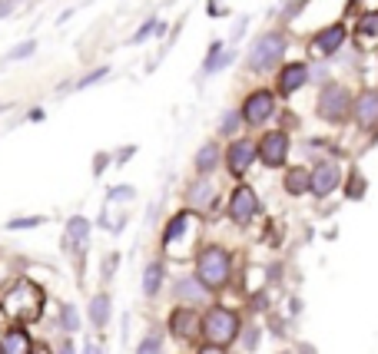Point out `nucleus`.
<instances>
[{
  "mask_svg": "<svg viewBox=\"0 0 378 354\" xmlns=\"http://www.w3.org/2000/svg\"><path fill=\"white\" fill-rule=\"evenodd\" d=\"M44 288L40 285H33L31 278H20L14 281L10 288H7V295L0 301V308L7 311V318L10 321H24V325H31V321H40V315H44Z\"/></svg>",
  "mask_w": 378,
  "mask_h": 354,
  "instance_id": "f257e3e1",
  "label": "nucleus"
},
{
  "mask_svg": "<svg viewBox=\"0 0 378 354\" xmlns=\"http://www.w3.org/2000/svg\"><path fill=\"white\" fill-rule=\"evenodd\" d=\"M239 315L232 308H223L216 305L203 315V338L209 341L212 348H229L232 341L239 338Z\"/></svg>",
  "mask_w": 378,
  "mask_h": 354,
  "instance_id": "f03ea898",
  "label": "nucleus"
},
{
  "mask_svg": "<svg viewBox=\"0 0 378 354\" xmlns=\"http://www.w3.org/2000/svg\"><path fill=\"white\" fill-rule=\"evenodd\" d=\"M196 278L206 288H226L229 278H232V255L226 249H219V245L203 249L196 262Z\"/></svg>",
  "mask_w": 378,
  "mask_h": 354,
  "instance_id": "7ed1b4c3",
  "label": "nucleus"
},
{
  "mask_svg": "<svg viewBox=\"0 0 378 354\" xmlns=\"http://www.w3.org/2000/svg\"><path fill=\"white\" fill-rule=\"evenodd\" d=\"M289 50V37L282 30H269V33H262L256 44L249 46V60H246V67L249 70H269L279 57H286Z\"/></svg>",
  "mask_w": 378,
  "mask_h": 354,
  "instance_id": "20e7f679",
  "label": "nucleus"
},
{
  "mask_svg": "<svg viewBox=\"0 0 378 354\" xmlns=\"http://www.w3.org/2000/svg\"><path fill=\"white\" fill-rule=\"evenodd\" d=\"M348 109H352V96H348L345 87H338V83L322 87V93H318V116L329 119V123H342L348 116Z\"/></svg>",
  "mask_w": 378,
  "mask_h": 354,
  "instance_id": "39448f33",
  "label": "nucleus"
},
{
  "mask_svg": "<svg viewBox=\"0 0 378 354\" xmlns=\"http://www.w3.org/2000/svg\"><path fill=\"white\" fill-rule=\"evenodd\" d=\"M275 113V96L269 89H256V93H249L246 96V103H242V119L249 123V126H262V123H269Z\"/></svg>",
  "mask_w": 378,
  "mask_h": 354,
  "instance_id": "423d86ee",
  "label": "nucleus"
},
{
  "mask_svg": "<svg viewBox=\"0 0 378 354\" xmlns=\"http://www.w3.org/2000/svg\"><path fill=\"white\" fill-rule=\"evenodd\" d=\"M259 159L269 166V169H279V166H286L289 159V136L273 130V133H266L259 139Z\"/></svg>",
  "mask_w": 378,
  "mask_h": 354,
  "instance_id": "0eeeda50",
  "label": "nucleus"
},
{
  "mask_svg": "<svg viewBox=\"0 0 378 354\" xmlns=\"http://www.w3.org/2000/svg\"><path fill=\"white\" fill-rule=\"evenodd\" d=\"M256 212H259V195L252 192V186H236L232 195H229V215H232V222L246 225V222H252Z\"/></svg>",
  "mask_w": 378,
  "mask_h": 354,
  "instance_id": "6e6552de",
  "label": "nucleus"
},
{
  "mask_svg": "<svg viewBox=\"0 0 378 354\" xmlns=\"http://www.w3.org/2000/svg\"><path fill=\"white\" fill-rule=\"evenodd\" d=\"M256 156H259V146L252 139H236V143H229V149H226L229 172H232V176H246Z\"/></svg>",
  "mask_w": 378,
  "mask_h": 354,
  "instance_id": "1a4fd4ad",
  "label": "nucleus"
},
{
  "mask_svg": "<svg viewBox=\"0 0 378 354\" xmlns=\"http://www.w3.org/2000/svg\"><path fill=\"white\" fill-rule=\"evenodd\" d=\"M169 331L173 338L180 341H193L203 335V315H196L193 308H176L169 315Z\"/></svg>",
  "mask_w": 378,
  "mask_h": 354,
  "instance_id": "9d476101",
  "label": "nucleus"
},
{
  "mask_svg": "<svg viewBox=\"0 0 378 354\" xmlns=\"http://www.w3.org/2000/svg\"><path fill=\"white\" fill-rule=\"evenodd\" d=\"M352 113L359 119V126H365V130L378 126V89H365L362 96L352 103Z\"/></svg>",
  "mask_w": 378,
  "mask_h": 354,
  "instance_id": "9b49d317",
  "label": "nucleus"
},
{
  "mask_svg": "<svg viewBox=\"0 0 378 354\" xmlns=\"http://www.w3.org/2000/svg\"><path fill=\"white\" fill-rule=\"evenodd\" d=\"M309 83V67L305 63H286L282 73H279V93L282 96H292L295 89H302Z\"/></svg>",
  "mask_w": 378,
  "mask_h": 354,
  "instance_id": "f8f14e48",
  "label": "nucleus"
},
{
  "mask_svg": "<svg viewBox=\"0 0 378 354\" xmlns=\"http://www.w3.org/2000/svg\"><path fill=\"white\" fill-rule=\"evenodd\" d=\"M338 179H342V172H338L335 163H318L312 169V192L316 195H329V192L338 189Z\"/></svg>",
  "mask_w": 378,
  "mask_h": 354,
  "instance_id": "ddd939ff",
  "label": "nucleus"
},
{
  "mask_svg": "<svg viewBox=\"0 0 378 354\" xmlns=\"http://www.w3.org/2000/svg\"><path fill=\"white\" fill-rule=\"evenodd\" d=\"M0 354H33L31 335H27L20 325H14L10 331H3V338H0Z\"/></svg>",
  "mask_w": 378,
  "mask_h": 354,
  "instance_id": "4468645a",
  "label": "nucleus"
},
{
  "mask_svg": "<svg viewBox=\"0 0 378 354\" xmlns=\"http://www.w3.org/2000/svg\"><path fill=\"white\" fill-rule=\"evenodd\" d=\"M312 44H316L318 53L332 57L335 50L345 44V27H342V24H332V27H325L322 33H316V40H312Z\"/></svg>",
  "mask_w": 378,
  "mask_h": 354,
  "instance_id": "2eb2a0df",
  "label": "nucleus"
},
{
  "mask_svg": "<svg viewBox=\"0 0 378 354\" xmlns=\"http://www.w3.org/2000/svg\"><path fill=\"white\" fill-rule=\"evenodd\" d=\"M232 60H236V50H226L223 40H216V44L209 46V57L203 60V73H219V70L229 67Z\"/></svg>",
  "mask_w": 378,
  "mask_h": 354,
  "instance_id": "dca6fc26",
  "label": "nucleus"
},
{
  "mask_svg": "<svg viewBox=\"0 0 378 354\" xmlns=\"http://www.w3.org/2000/svg\"><path fill=\"white\" fill-rule=\"evenodd\" d=\"M189 222H193V212H176V215L169 219L166 232H163V249L166 251L176 249V238L186 236V225H189Z\"/></svg>",
  "mask_w": 378,
  "mask_h": 354,
  "instance_id": "f3484780",
  "label": "nucleus"
},
{
  "mask_svg": "<svg viewBox=\"0 0 378 354\" xmlns=\"http://www.w3.org/2000/svg\"><path fill=\"white\" fill-rule=\"evenodd\" d=\"M219 159H223V152H219V143H206V146H199L193 166H196L199 176H209L212 169L219 166Z\"/></svg>",
  "mask_w": 378,
  "mask_h": 354,
  "instance_id": "a211bd4d",
  "label": "nucleus"
},
{
  "mask_svg": "<svg viewBox=\"0 0 378 354\" xmlns=\"http://www.w3.org/2000/svg\"><path fill=\"white\" fill-rule=\"evenodd\" d=\"M110 315H113V301H110V295H106V292L93 295V301H90V321H93V328H100V331H103V328L110 325Z\"/></svg>",
  "mask_w": 378,
  "mask_h": 354,
  "instance_id": "6ab92c4d",
  "label": "nucleus"
},
{
  "mask_svg": "<svg viewBox=\"0 0 378 354\" xmlns=\"http://www.w3.org/2000/svg\"><path fill=\"white\" fill-rule=\"evenodd\" d=\"M87 238H90V222L83 219V215H74V219L67 222V245L70 249H83Z\"/></svg>",
  "mask_w": 378,
  "mask_h": 354,
  "instance_id": "aec40b11",
  "label": "nucleus"
},
{
  "mask_svg": "<svg viewBox=\"0 0 378 354\" xmlns=\"http://www.w3.org/2000/svg\"><path fill=\"white\" fill-rule=\"evenodd\" d=\"M286 192H289V195L312 192V172H309V169H302V166L289 169V172H286Z\"/></svg>",
  "mask_w": 378,
  "mask_h": 354,
  "instance_id": "412c9836",
  "label": "nucleus"
},
{
  "mask_svg": "<svg viewBox=\"0 0 378 354\" xmlns=\"http://www.w3.org/2000/svg\"><path fill=\"white\" fill-rule=\"evenodd\" d=\"M163 275H166L163 262H150L146 272H143V295H146V298L160 295V288H163Z\"/></svg>",
  "mask_w": 378,
  "mask_h": 354,
  "instance_id": "4be33fe9",
  "label": "nucleus"
},
{
  "mask_svg": "<svg viewBox=\"0 0 378 354\" xmlns=\"http://www.w3.org/2000/svg\"><path fill=\"white\" fill-rule=\"evenodd\" d=\"M206 292H209V288H206L199 278H180L176 281V295L186 298V301H203Z\"/></svg>",
  "mask_w": 378,
  "mask_h": 354,
  "instance_id": "5701e85b",
  "label": "nucleus"
},
{
  "mask_svg": "<svg viewBox=\"0 0 378 354\" xmlns=\"http://www.w3.org/2000/svg\"><path fill=\"white\" fill-rule=\"evenodd\" d=\"M163 30H166V24H163V20H156V17H153V20H146V24H143V27H139L137 33H133V37H130V44L137 46V44H143V40H150V37H156V33H163Z\"/></svg>",
  "mask_w": 378,
  "mask_h": 354,
  "instance_id": "b1692460",
  "label": "nucleus"
},
{
  "mask_svg": "<svg viewBox=\"0 0 378 354\" xmlns=\"http://www.w3.org/2000/svg\"><path fill=\"white\" fill-rule=\"evenodd\" d=\"M239 123H246V119H242V109H226L223 119H219V136H232L239 130Z\"/></svg>",
  "mask_w": 378,
  "mask_h": 354,
  "instance_id": "393cba45",
  "label": "nucleus"
},
{
  "mask_svg": "<svg viewBox=\"0 0 378 354\" xmlns=\"http://www.w3.org/2000/svg\"><path fill=\"white\" fill-rule=\"evenodd\" d=\"M189 202H193V206H209L212 202V186L209 182L199 179L196 186H189Z\"/></svg>",
  "mask_w": 378,
  "mask_h": 354,
  "instance_id": "a878e982",
  "label": "nucleus"
},
{
  "mask_svg": "<svg viewBox=\"0 0 378 354\" xmlns=\"http://www.w3.org/2000/svg\"><path fill=\"white\" fill-rule=\"evenodd\" d=\"M33 53H37V40H24V44H17V46L7 50V60L17 63V60H31Z\"/></svg>",
  "mask_w": 378,
  "mask_h": 354,
  "instance_id": "bb28decb",
  "label": "nucleus"
},
{
  "mask_svg": "<svg viewBox=\"0 0 378 354\" xmlns=\"http://www.w3.org/2000/svg\"><path fill=\"white\" fill-rule=\"evenodd\" d=\"M110 76V67H96V70H90L87 76H80L74 83V89H87V87H93V83H100V80H106Z\"/></svg>",
  "mask_w": 378,
  "mask_h": 354,
  "instance_id": "cd10ccee",
  "label": "nucleus"
},
{
  "mask_svg": "<svg viewBox=\"0 0 378 354\" xmlns=\"http://www.w3.org/2000/svg\"><path fill=\"white\" fill-rule=\"evenodd\" d=\"M60 325L63 331H80V311L74 305H63L60 308Z\"/></svg>",
  "mask_w": 378,
  "mask_h": 354,
  "instance_id": "c85d7f7f",
  "label": "nucleus"
},
{
  "mask_svg": "<svg viewBox=\"0 0 378 354\" xmlns=\"http://www.w3.org/2000/svg\"><path fill=\"white\" fill-rule=\"evenodd\" d=\"M359 33H365V37H375V33H378V10H368V14L359 17Z\"/></svg>",
  "mask_w": 378,
  "mask_h": 354,
  "instance_id": "c756f323",
  "label": "nucleus"
},
{
  "mask_svg": "<svg viewBox=\"0 0 378 354\" xmlns=\"http://www.w3.org/2000/svg\"><path fill=\"white\" fill-rule=\"evenodd\" d=\"M37 225H44V215H31V219H10L7 222V229L17 232V229H37Z\"/></svg>",
  "mask_w": 378,
  "mask_h": 354,
  "instance_id": "7c9ffc66",
  "label": "nucleus"
},
{
  "mask_svg": "<svg viewBox=\"0 0 378 354\" xmlns=\"http://www.w3.org/2000/svg\"><path fill=\"white\" fill-rule=\"evenodd\" d=\"M137 192H133V186H113L110 189V202H130Z\"/></svg>",
  "mask_w": 378,
  "mask_h": 354,
  "instance_id": "2f4dec72",
  "label": "nucleus"
},
{
  "mask_svg": "<svg viewBox=\"0 0 378 354\" xmlns=\"http://www.w3.org/2000/svg\"><path fill=\"white\" fill-rule=\"evenodd\" d=\"M345 195H348V199H362V195H365V182H362V176H359V172H355V176L348 179Z\"/></svg>",
  "mask_w": 378,
  "mask_h": 354,
  "instance_id": "473e14b6",
  "label": "nucleus"
},
{
  "mask_svg": "<svg viewBox=\"0 0 378 354\" xmlns=\"http://www.w3.org/2000/svg\"><path fill=\"white\" fill-rule=\"evenodd\" d=\"M137 354H160V338H156V335H146Z\"/></svg>",
  "mask_w": 378,
  "mask_h": 354,
  "instance_id": "72a5a7b5",
  "label": "nucleus"
},
{
  "mask_svg": "<svg viewBox=\"0 0 378 354\" xmlns=\"http://www.w3.org/2000/svg\"><path fill=\"white\" fill-rule=\"evenodd\" d=\"M242 344H246V351H256V344H259V328H246V335H242Z\"/></svg>",
  "mask_w": 378,
  "mask_h": 354,
  "instance_id": "f704fd0d",
  "label": "nucleus"
},
{
  "mask_svg": "<svg viewBox=\"0 0 378 354\" xmlns=\"http://www.w3.org/2000/svg\"><path fill=\"white\" fill-rule=\"evenodd\" d=\"M106 166H110V152H96V156H93V176L106 172Z\"/></svg>",
  "mask_w": 378,
  "mask_h": 354,
  "instance_id": "c9c22d12",
  "label": "nucleus"
},
{
  "mask_svg": "<svg viewBox=\"0 0 378 354\" xmlns=\"http://www.w3.org/2000/svg\"><path fill=\"white\" fill-rule=\"evenodd\" d=\"M10 10H14V0H0V20L10 14Z\"/></svg>",
  "mask_w": 378,
  "mask_h": 354,
  "instance_id": "e433bc0d",
  "label": "nucleus"
},
{
  "mask_svg": "<svg viewBox=\"0 0 378 354\" xmlns=\"http://www.w3.org/2000/svg\"><path fill=\"white\" fill-rule=\"evenodd\" d=\"M83 354H103V348H100V344H87V348H83Z\"/></svg>",
  "mask_w": 378,
  "mask_h": 354,
  "instance_id": "4c0bfd02",
  "label": "nucleus"
},
{
  "mask_svg": "<svg viewBox=\"0 0 378 354\" xmlns=\"http://www.w3.org/2000/svg\"><path fill=\"white\" fill-rule=\"evenodd\" d=\"M31 119H33V123H40V119H44V109H40V106H33V113H31Z\"/></svg>",
  "mask_w": 378,
  "mask_h": 354,
  "instance_id": "58836bf2",
  "label": "nucleus"
},
{
  "mask_svg": "<svg viewBox=\"0 0 378 354\" xmlns=\"http://www.w3.org/2000/svg\"><path fill=\"white\" fill-rule=\"evenodd\" d=\"M60 354H76V351H74V341H67V344H60Z\"/></svg>",
  "mask_w": 378,
  "mask_h": 354,
  "instance_id": "ea45409f",
  "label": "nucleus"
},
{
  "mask_svg": "<svg viewBox=\"0 0 378 354\" xmlns=\"http://www.w3.org/2000/svg\"><path fill=\"white\" fill-rule=\"evenodd\" d=\"M199 354H226V351H223V348H212V344H209V348H203Z\"/></svg>",
  "mask_w": 378,
  "mask_h": 354,
  "instance_id": "a19ab883",
  "label": "nucleus"
}]
</instances>
